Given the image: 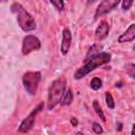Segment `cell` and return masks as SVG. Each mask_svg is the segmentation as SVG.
I'll list each match as a JSON object with an SVG mask.
<instances>
[{
  "label": "cell",
  "instance_id": "23",
  "mask_svg": "<svg viewBox=\"0 0 135 135\" xmlns=\"http://www.w3.org/2000/svg\"><path fill=\"white\" fill-rule=\"evenodd\" d=\"M2 1H3V2H5V1H6V0H2Z\"/></svg>",
  "mask_w": 135,
  "mask_h": 135
},
{
  "label": "cell",
  "instance_id": "10",
  "mask_svg": "<svg viewBox=\"0 0 135 135\" xmlns=\"http://www.w3.org/2000/svg\"><path fill=\"white\" fill-rule=\"evenodd\" d=\"M109 31H110V25H109V23L107 21L103 20L97 26V28L95 31V36H96V38L98 40H102L108 36Z\"/></svg>",
  "mask_w": 135,
  "mask_h": 135
},
{
  "label": "cell",
  "instance_id": "19",
  "mask_svg": "<svg viewBox=\"0 0 135 135\" xmlns=\"http://www.w3.org/2000/svg\"><path fill=\"white\" fill-rule=\"evenodd\" d=\"M134 3V0H123L122 1V8L124 11H128L131 8V6L133 5Z\"/></svg>",
  "mask_w": 135,
  "mask_h": 135
},
{
  "label": "cell",
  "instance_id": "6",
  "mask_svg": "<svg viewBox=\"0 0 135 135\" xmlns=\"http://www.w3.org/2000/svg\"><path fill=\"white\" fill-rule=\"evenodd\" d=\"M41 46L40 40L34 35H27L23 38L22 42V54L28 55L34 51H38Z\"/></svg>",
  "mask_w": 135,
  "mask_h": 135
},
{
  "label": "cell",
  "instance_id": "3",
  "mask_svg": "<svg viewBox=\"0 0 135 135\" xmlns=\"http://www.w3.org/2000/svg\"><path fill=\"white\" fill-rule=\"evenodd\" d=\"M110 60H111V55L109 53H100V54H98L97 56L89 59L86 61V63L82 68H80L79 70H77L75 72V74H74L75 79L83 78L85 75H88L89 73H91L95 69H97V68H99V66H101V65H103V64H105L108 62H110Z\"/></svg>",
  "mask_w": 135,
  "mask_h": 135
},
{
  "label": "cell",
  "instance_id": "9",
  "mask_svg": "<svg viewBox=\"0 0 135 135\" xmlns=\"http://www.w3.org/2000/svg\"><path fill=\"white\" fill-rule=\"evenodd\" d=\"M134 39H135V23L131 24L127 28V31L118 37V42L119 43H124V42H130Z\"/></svg>",
  "mask_w": 135,
  "mask_h": 135
},
{
  "label": "cell",
  "instance_id": "12",
  "mask_svg": "<svg viewBox=\"0 0 135 135\" xmlns=\"http://www.w3.org/2000/svg\"><path fill=\"white\" fill-rule=\"evenodd\" d=\"M73 101V93L72 91L69 89L68 91H65V93L63 94L62 98H61V101H60V104L61 105H70Z\"/></svg>",
  "mask_w": 135,
  "mask_h": 135
},
{
  "label": "cell",
  "instance_id": "1",
  "mask_svg": "<svg viewBox=\"0 0 135 135\" xmlns=\"http://www.w3.org/2000/svg\"><path fill=\"white\" fill-rule=\"evenodd\" d=\"M66 89V79L64 76H61L55 79L49 88V95H47V110H53L60 101L65 93Z\"/></svg>",
  "mask_w": 135,
  "mask_h": 135
},
{
  "label": "cell",
  "instance_id": "24",
  "mask_svg": "<svg viewBox=\"0 0 135 135\" xmlns=\"http://www.w3.org/2000/svg\"><path fill=\"white\" fill-rule=\"evenodd\" d=\"M134 49H135V46H134Z\"/></svg>",
  "mask_w": 135,
  "mask_h": 135
},
{
  "label": "cell",
  "instance_id": "4",
  "mask_svg": "<svg viewBox=\"0 0 135 135\" xmlns=\"http://www.w3.org/2000/svg\"><path fill=\"white\" fill-rule=\"evenodd\" d=\"M41 80L40 72H26L22 77V83L25 91L30 95H35L38 89V84Z\"/></svg>",
  "mask_w": 135,
  "mask_h": 135
},
{
  "label": "cell",
  "instance_id": "8",
  "mask_svg": "<svg viewBox=\"0 0 135 135\" xmlns=\"http://www.w3.org/2000/svg\"><path fill=\"white\" fill-rule=\"evenodd\" d=\"M71 42H72V35H71V31L68 27H64L62 31V42H61V54L62 55H66L70 46H71Z\"/></svg>",
  "mask_w": 135,
  "mask_h": 135
},
{
  "label": "cell",
  "instance_id": "18",
  "mask_svg": "<svg viewBox=\"0 0 135 135\" xmlns=\"http://www.w3.org/2000/svg\"><path fill=\"white\" fill-rule=\"evenodd\" d=\"M92 129H93V131H94L96 134H101V133L103 132L101 126H100L98 122H93V124H92Z\"/></svg>",
  "mask_w": 135,
  "mask_h": 135
},
{
  "label": "cell",
  "instance_id": "22",
  "mask_svg": "<svg viewBox=\"0 0 135 135\" xmlns=\"http://www.w3.org/2000/svg\"><path fill=\"white\" fill-rule=\"evenodd\" d=\"M94 1H96V0H88V3H92V2H94Z\"/></svg>",
  "mask_w": 135,
  "mask_h": 135
},
{
  "label": "cell",
  "instance_id": "21",
  "mask_svg": "<svg viewBox=\"0 0 135 135\" xmlns=\"http://www.w3.org/2000/svg\"><path fill=\"white\" fill-rule=\"evenodd\" d=\"M131 134H132V135H135V123L133 124V128H132V131H131Z\"/></svg>",
  "mask_w": 135,
  "mask_h": 135
},
{
  "label": "cell",
  "instance_id": "5",
  "mask_svg": "<svg viewBox=\"0 0 135 135\" xmlns=\"http://www.w3.org/2000/svg\"><path fill=\"white\" fill-rule=\"evenodd\" d=\"M43 107H44V103H43V102H40V103L21 121V123H20V126H19V129H18L19 132L26 133V132H28V131L33 128L34 122H35V118H36L37 114L40 113V111L43 109Z\"/></svg>",
  "mask_w": 135,
  "mask_h": 135
},
{
  "label": "cell",
  "instance_id": "2",
  "mask_svg": "<svg viewBox=\"0 0 135 135\" xmlns=\"http://www.w3.org/2000/svg\"><path fill=\"white\" fill-rule=\"evenodd\" d=\"M11 11H12V13H14L16 15L17 22L22 31L30 32V31H33L36 28V22H35L34 18L32 17L31 14H28L27 11H25V8L21 4H19L17 2L13 3L11 5Z\"/></svg>",
  "mask_w": 135,
  "mask_h": 135
},
{
  "label": "cell",
  "instance_id": "11",
  "mask_svg": "<svg viewBox=\"0 0 135 135\" xmlns=\"http://www.w3.org/2000/svg\"><path fill=\"white\" fill-rule=\"evenodd\" d=\"M101 50H102V45H101V44H97V43H96V44H93V45L89 49L84 60L88 61L89 59H91V58L97 56L98 54H100V51H101Z\"/></svg>",
  "mask_w": 135,
  "mask_h": 135
},
{
  "label": "cell",
  "instance_id": "15",
  "mask_svg": "<svg viewBox=\"0 0 135 135\" xmlns=\"http://www.w3.org/2000/svg\"><path fill=\"white\" fill-rule=\"evenodd\" d=\"M101 86H102V81H101L100 78L94 77V78L91 80V89L97 91V90H99Z\"/></svg>",
  "mask_w": 135,
  "mask_h": 135
},
{
  "label": "cell",
  "instance_id": "7",
  "mask_svg": "<svg viewBox=\"0 0 135 135\" xmlns=\"http://www.w3.org/2000/svg\"><path fill=\"white\" fill-rule=\"evenodd\" d=\"M119 2H120V0H101L98 7L96 8V13L94 15L95 19H97V18L108 14L109 12H111L113 8H115L118 5Z\"/></svg>",
  "mask_w": 135,
  "mask_h": 135
},
{
  "label": "cell",
  "instance_id": "13",
  "mask_svg": "<svg viewBox=\"0 0 135 135\" xmlns=\"http://www.w3.org/2000/svg\"><path fill=\"white\" fill-rule=\"evenodd\" d=\"M93 109L95 110V112H96V114L101 118V120L102 121H105V116H104V114H103V111H102V109H101V105L99 104V101L98 100H93Z\"/></svg>",
  "mask_w": 135,
  "mask_h": 135
},
{
  "label": "cell",
  "instance_id": "17",
  "mask_svg": "<svg viewBox=\"0 0 135 135\" xmlns=\"http://www.w3.org/2000/svg\"><path fill=\"white\" fill-rule=\"evenodd\" d=\"M50 1L58 11H62L63 9V7H64L63 0H50Z\"/></svg>",
  "mask_w": 135,
  "mask_h": 135
},
{
  "label": "cell",
  "instance_id": "20",
  "mask_svg": "<svg viewBox=\"0 0 135 135\" xmlns=\"http://www.w3.org/2000/svg\"><path fill=\"white\" fill-rule=\"evenodd\" d=\"M71 123H72L74 127H76V126L78 124V121H77V119H76L75 117H72V118H71Z\"/></svg>",
  "mask_w": 135,
  "mask_h": 135
},
{
  "label": "cell",
  "instance_id": "14",
  "mask_svg": "<svg viewBox=\"0 0 135 135\" xmlns=\"http://www.w3.org/2000/svg\"><path fill=\"white\" fill-rule=\"evenodd\" d=\"M124 71L127 72V74L132 77L133 79H135V63L133 62H128L124 64Z\"/></svg>",
  "mask_w": 135,
  "mask_h": 135
},
{
  "label": "cell",
  "instance_id": "16",
  "mask_svg": "<svg viewBox=\"0 0 135 135\" xmlns=\"http://www.w3.org/2000/svg\"><path fill=\"white\" fill-rule=\"evenodd\" d=\"M105 102L109 109H114L115 108V102L113 99V96L111 95L110 92H105Z\"/></svg>",
  "mask_w": 135,
  "mask_h": 135
}]
</instances>
